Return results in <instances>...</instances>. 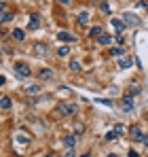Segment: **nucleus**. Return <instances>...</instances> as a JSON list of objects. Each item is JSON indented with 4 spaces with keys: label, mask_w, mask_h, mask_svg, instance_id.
Segmentation results:
<instances>
[{
    "label": "nucleus",
    "mask_w": 148,
    "mask_h": 157,
    "mask_svg": "<svg viewBox=\"0 0 148 157\" xmlns=\"http://www.w3.org/2000/svg\"><path fill=\"white\" fill-rule=\"evenodd\" d=\"M13 70H15V77L17 78H28L30 72H32L30 66H28L25 62H15V64H13Z\"/></svg>",
    "instance_id": "nucleus-1"
},
{
    "label": "nucleus",
    "mask_w": 148,
    "mask_h": 157,
    "mask_svg": "<svg viewBox=\"0 0 148 157\" xmlns=\"http://www.w3.org/2000/svg\"><path fill=\"white\" fill-rule=\"evenodd\" d=\"M49 45H45V43H34L32 45V53L36 55V57H47L49 55Z\"/></svg>",
    "instance_id": "nucleus-2"
},
{
    "label": "nucleus",
    "mask_w": 148,
    "mask_h": 157,
    "mask_svg": "<svg viewBox=\"0 0 148 157\" xmlns=\"http://www.w3.org/2000/svg\"><path fill=\"white\" fill-rule=\"evenodd\" d=\"M121 134H123V125L119 123V125H117V128H114L112 132H108V134L104 136V140H106V142H112V140H114V138H119Z\"/></svg>",
    "instance_id": "nucleus-3"
},
{
    "label": "nucleus",
    "mask_w": 148,
    "mask_h": 157,
    "mask_svg": "<svg viewBox=\"0 0 148 157\" xmlns=\"http://www.w3.org/2000/svg\"><path fill=\"white\" fill-rule=\"evenodd\" d=\"M76 110H78V106H76V104H66V102H64V104H59V113H61V115H66V117L74 115Z\"/></svg>",
    "instance_id": "nucleus-4"
},
{
    "label": "nucleus",
    "mask_w": 148,
    "mask_h": 157,
    "mask_svg": "<svg viewBox=\"0 0 148 157\" xmlns=\"http://www.w3.org/2000/svg\"><path fill=\"white\" fill-rule=\"evenodd\" d=\"M40 28V15H30V19H28V30H38Z\"/></svg>",
    "instance_id": "nucleus-5"
},
{
    "label": "nucleus",
    "mask_w": 148,
    "mask_h": 157,
    "mask_svg": "<svg viewBox=\"0 0 148 157\" xmlns=\"http://www.w3.org/2000/svg\"><path fill=\"white\" fill-rule=\"evenodd\" d=\"M129 136H131L133 142H142V138H144V134H142V130H140L138 125H133V128L129 130Z\"/></svg>",
    "instance_id": "nucleus-6"
},
{
    "label": "nucleus",
    "mask_w": 148,
    "mask_h": 157,
    "mask_svg": "<svg viewBox=\"0 0 148 157\" xmlns=\"http://www.w3.org/2000/svg\"><path fill=\"white\" fill-rule=\"evenodd\" d=\"M57 38H59L61 43H76V40H78L72 32H59V34H57Z\"/></svg>",
    "instance_id": "nucleus-7"
},
{
    "label": "nucleus",
    "mask_w": 148,
    "mask_h": 157,
    "mask_svg": "<svg viewBox=\"0 0 148 157\" xmlns=\"http://www.w3.org/2000/svg\"><path fill=\"white\" fill-rule=\"evenodd\" d=\"M121 104H123V110L131 113V110H133V106H135V102H133V96H129V94H127V96L123 98V102H121Z\"/></svg>",
    "instance_id": "nucleus-8"
},
{
    "label": "nucleus",
    "mask_w": 148,
    "mask_h": 157,
    "mask_svg": "<svg viewBox=\"0 0 148 157\" xmlns=\"http://www.w3.org/2000/svg\"><path fill=\"white\" fill-rule=\"evenodd\" d=\"M0 9H2V15H0V21L2 24H9L11 19H13V13L6 9V4H0Z\"/></svg>",
    "instance_id": "nucleus-9"
},
{
    "label": "nucleus",
    "mask_w": 148,
    "mask_h": 157,
    "mask_svg": "<svg viewBox=\"0 0 148 157\" xmlns=\"http://www.w3.org/2000/svg\"><path fill=\"white\" fill-rule=\"evenodd\" d=\"M123 21L127 24V26H138V24H140L138 15H133V13H125V15H123Z\"/></svg>",
    "instance_id": "nucleus-10"
},
{
    "label": "nucleus",
    "mask_w": 148,
    "mask_h": 157,
    "mask_svg": "<svg viewBox=\"0 0 148 157\" xmlns=\"http://www.w3.org/2000/svg\"><path fill=\"white\" fill-rule=\"evenodd\" d=\"M119 66H121L123 70H127V68H131V66H133V59H131L129 55H123V57H119Z\"/></svg>",
    "instance_id": "nucleus-11"
},
{
    "label": "nucleus",
    "mask_w": 148,
    "mask_h": 157,
    "mask_svg": "<svg viewBox=\"0 0 148 157\" xmlns=\"http://www.w3.org/2000/svg\"><path fill=\"white\" fill-rule=\"evenodd\" d=\"M125 26H127V24H125L123 19H117V17H114V19H112V28H114V30H117V34H123Z\"/></svg>",
    "instance_id": "nucleus-12"
},
{
    "label": "nucleus",
    "mask_w": 148,
    "mask_h": 157,
    "mask_svg": "<svg viewBox=\"0 0 148 157\" xmlns=\"http://www.w3.org/2000/svg\"><path fill=\"white\" fill-rule=\"evenodd\" d=\"M64 147H66L68 151H72L74 147H76V136H66V138H64Z\"/></svg>",
    "instance_id": "nucleus-13"
},
{
    "label": "nucleus",
    "mask_w": 148,
    "mask_h": 157,
    "mask_svg": "<svg viewBox=\"0 0 148 157\" xmlns=\"http://www.w3.org/2000/svg\"><path fill=\"white\" fill-rule=\"evenodd\" d=\"M76 21H78V26H87L89 24V13L87 11H83V13H78V17H76Z\"/></svg>",
    "instance_id": "nucleus-14"
},
{
    "label": "nucleus",
    "mask_w": 148,
    "mask_h": 157,
    "mask_svg": "<svg viewBox=\"0 0 148 157\" xmlns=\"http://www.w3.org/2000/svg\"><path fill=\"white\" fill-rule=\"evenodd\" d=\"M112 40H114V36H110V34H102V36L98 38V43H99V45H104V47H106V45H110Z\"/></svg>",
    "instance_id": "nucleus-15"
},
{
    "label": "nucleus",
    "mask_w": 148,
    "mask_h": 157,
    "mask_svg": "<svg viewBox=\"0 0 148 157\" xmlns=\"http://www.w3.org/2000/svg\"><path fill=\"white\" fill-rule=\"evenodd\" d=\"M38 77L43 78V81H47V78H53V70H51V68H43V70L38 72Z\"/></svg>",
    "instance_id": "nucleus-16"
},
{
    "label": "nucleus",
    "mask_w": 148,
    "mask_h": 157,
    "mask_svg": "<svg viewBox=\"0 0 148 157\" xmlns=\"http://www.w3.org/2000/svg\"><path fill=\"white\" fill-rule=\"evenodd\" d=\"M38 91H40V85H28V87H25V94H28V96H36Z\"/></svg>",
    "instance_id": "nucleus-17"
},
{
    "label": "nucleus",
    "mask_w": 148,
    "mask_h": 157,
    "mask_svg": "<svg viewBox=\"0 0 148 157\" xmlns=\"http://www.w3.org/2000/svg\"><path fill=\"white\" fill-rule=\"evenodd\" d=\"M89 34H91L93 38H98V36H102V34H104V28H102V26H93L91 30H89Z\"/></svg>",
    "instance_id": "nucleus-18"
},
{
    "label": "nucleus",
    "mask_w": 148,
    "mask_h": 157,
    "mask_svg": "<svg viewBox=\"0 0 148 157\" xmlns=\"http://www.w3.org/2000/svg\"><path fill=\"white\" fill-rule=\"evenodd\" d=\"M110 55H112V57H123L125 49L123 47H112V49H110Z\"/></svg>",
    "instance_id": "nucleus-19"
},
{
    "label": "nucleus",
    "mask_w": 148,
    "mask_h": 157,
    "mask_svg": "<svg viewBox=\"0 0 148 157\" xmlns=\"http://www.w3.org/2000/svg\"><path fill=\"white\" fill-rule=\"evenodd\" d=\"M11 104H13V102H11V98H9V96H2V100H0L2 110H9V108H11Z\"/></svg>",
    "instance_id": "nucleus-20"
},
{
    "label": "nucleus",
    "mask_w": 148,
    "mask_h": 157,
    "mask_svg": "<svg viewBox=\"0 0 148 157\" xmlns=\"http://www.w3.org/2000/svg\"><path fill=\"white\" fill-rule=\"evenodd\" d=\"M13 38H15V40H24L25 32H24V30H19V28H15V30H13Z\"/></svg>",
    "instance_id": "nucleus-21"
},
{
    "label": "nucleus",
    "mask_w": 148,
    "mask_h": 157,
    "mask_svg": "<svg viewBox=\"0 0 148 157\" xmlns=\"http://www.w3.org/2000/svg\"><path fill=\"white\" fill-rule=\"evenodd\" d=\"M140 91H142V89H140V87H138V85H131V87H129V91H127V94H129V96H138V94H140Z\"/></svg>",
    "instance_id": "nucleus-22"
},
{
    "label": "nucleus",
    "mask_w": 148,
    "mask_h": 157,
    "mask_svg": "<svg viewBox=\"0 0 148 157\" xmlns=\"http://www.w3.org/2000/svg\"><path fill=\"white\" fill-rule=\"evenodd\" d=\"M57 55H59V57H66V55H70V49H68V47H59Z\"/></svg>",
    "instance_id": "nucleus-23"
},
{
    "label": "nucleus",
    "mask_w": 148,
    "mask_h": 157,
    "mask_svg": "<svg viewBox=\"0 0 148 157\" xmlns=\"http://www.w3.org/2000/svg\"><path fill=\"white\" fill-rule=\"evenodd\" d=\"M70 70H72V72H78V70H80V64H78V62H70Z\"/></svg>",
    "instance_id": "nucleus-24"
},
{
    "label": "nucleus",
    "mask_w": 148,
    "mask_h": 157,
    "mask_svg": "<svg viewBox=\"0 0 148 157\" xmlns=\"http://www.w3.org/2000/svg\"><path fill=\"white\" fill-rule=\"evenodd\" d=\"M99 104H104V106H112V100H108V98H102V100H98Z\"/></svg>",
    "instance_id": "nucleus-25"
},
{
    "label": "nucleus",
    "mask_w": 148,
    "mask_h": 157,
    "mask_svg": "<svg viewBox=\"0 0 148 157\" xmlns=\"http://www.w3.org/2000/svg\"><path fill=\"white\" fill-rule=\"evenodd\" d=\"M114 40H117V43H119V45H123V43H125L123 34H117V36H114Z\"/></svg>",
    "instance_id": "nucleus-26"
},
{
    "label": "nucleus",
    "mask_w": 148,
    "mask_h": 157,
    "mask_svg": "<svg viewBox=\"0 0 148 157\" xmlns=\"http://www.w3.org/2000/svg\"><path fill=\"white\" fill-rule=\"evenodd\" d=\"M102 11H104V13H110V6H108V2H102Z\"/></svg>",
    "instance_id": "nucleus-27"
},
{
    "label": "nucleus",
    "mask_w": 148,
    "mask_h": 157,
    "mask_svg": "<svg viewBox=\"0 0 148 157\" xmlns=\"http://www.w3.org/2000/svg\"><path fill=\"white\" fill-rule=\"evenodd\" d=\"M129 157H140V155H138V153H135V151L131 149V151H129Z\"/></svg>",
    "instance_id": "nucleus-28"
},
{
    "label": "nucleus",
    "mask_w": 148,
    "mask_h": 157,
    "mask_svg": "<svg viewBox=\"0 0 148 157\" xmlns=\"http://www.w3.org/2000/svg\"><path fill=\"white\" fill-rule=\"evenodd\" d=\"M142 142H144V144L148 147V134H144V138H142Z\"/></svg>",
    "instance_id": "nucleus-29"
},
{
    "label": "nucleus",
    "mask_w": 148,
    "mask_h": 157,
    "mask_svg": "<svg viewBox=\"0 0 148 157\" xmlns=\"http://www.w3.org/2000/svg\"><path fill=\"white\" fill-rule=\"evenodd\" d=\"M57 2H59V4H64V6H66V4H70V0H57Z\"/></svg>",
    "instance_id": "nucleus-30"
},
{
    "label": "nucleus",
    "mask_w": 148,
    "mask_h": 157,
    "mask_svg": "<svg viewBox=\"0 0 148 157\" xmlns=\"http://www.w3.org/2000/svg\"><path fill=\"white\" fill-rule=\"evenodd\" d=\"M66 157H76V155H74L72 151H68V153H66Z\"/></svg>",
    "instance_id": "nucleus-31"
},
{
    "label": "nucleus",
    "mask_w": 148,
    "mask_h": 157,
    "mask_svg": "<svg viewBox=\"0 0 148 157\" xmlns=\"http://www.w3.org/2000/svg\"><path fill=\"white\" fill-rule=\"evenodd\" d=\"M108 157H119V155H117V153H110V155H108Z\"/></svg>",
    "instance_id": "nucleus-32"
},
{
    "label": "nucleus",
    "mask_w": 148,
    "mask_h": 157,
    "mask_svg": "<svg viewBox=\"0 0 148 157\" xmlns=\"http://www.w3.org/2000/svg\"><path fill=\"white\" fill-rule=\"evenodd\" d=\"M83 157H89V153H87V155H83Z\"/></svg>",
    "instance_id": "nucleus-33"
}]
</instances>
